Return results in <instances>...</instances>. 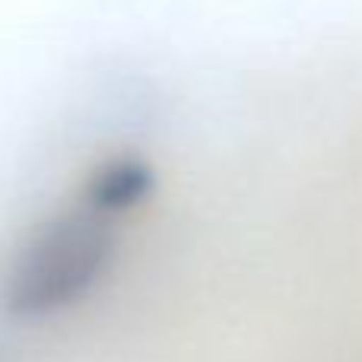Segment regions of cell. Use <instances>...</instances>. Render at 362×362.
Returning <instances> with one entry per match:
<instances>
[{
    "mask_svg": "<svg viewBox=\"0 0 362 362\" xmlns=\"http://www.w3.org/2000/svg\"><path fill=\"white\" fill-rule=\"evenodd\" d=\"M153 185V172L140 159H115L112 165L99 172L86 187V204L102 213L131 210Z\"/></svg>",
    "mask_w": 362,
    "mask_h": 362,
    "instance_id": "7a4b0ae2",
    "label": "cell"
},
{
    "mask_svg": "<svg viewBox=\"0 0 362 362\" xmlns=\"http://www.w3.org/2000/svg\"><path fill=\"white\" fill-rule=\"evenodd\" d=\"M112 251V213L83 200L74 213L48 223L23 248L6 276V308L23 318H35L70 305L105 274Z\"/></svg>",
    "mask_w": 362,
    "mask_h": 362,
    "instance_id": "6da1fadb",
    "label": "cell"
}]
</instances>
